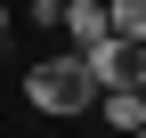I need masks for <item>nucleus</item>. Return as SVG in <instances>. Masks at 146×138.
I'll return each mask as SVG.
<instances>
[{
  "label": "nucleus",
  "instance_id": "8",
  "mask_svg": "<svg viewBox=\"0 0 146 138\" xmlns=\"http://www.w3.org/2000/svg\"><path fill=\"white\" fill-rule=\"evenodd\" d=\"M8 8H25V0H8Z\"/></svg>",
  "mask_w": 146,
  "mask_h": 138
},
{
  "label": "nucleus",
  "instance_id": "5",
  "mask_svg": "<svg viewBox=\"0 0 146 138\" xmlns=\"http://www.w3.org/2000/svg\"><path fill=\"white\" fill-rule=\"evenodd\" d=\"M25 16H33V25H57V16H65V0H25Z\"/></svg>",
  "mask_w": 146,
  "mask_h": 138
},
{
  "label": "nucleus",
  "instance_id": "2",
  "mask_svg": "<svg viewBox=\"0 0 146 138\" xmlns=\"http://www.w3.org/2000/svg\"><path fill=\"white\" fill-rule=\"evenodd\" d=\"M57 25H65V41H73V49H98V41H106V0H65Z\"/></svg>",
  "mask_w": 146,
  "mask_h": 138
},
{
  "label": "nucleus",
  "instance_id": "3",
  "mask_svg": "<svg viewBox=\"0 0 146 138\" xmlns=\"http://www.w3.org/2000/svg\"><path fill=\"white\" fill-rule=\"evenodd\" d=\"M89 114H106V130L130 138V130L146 122V90H98V106H89Z\"/></svg>",
  "mask_w": 146,
  "mask_h": 138
},
{
  "label": "nucleus",
  "instance_id": "1",
  "mask_svg": "<svg viewBox=\"0 0 146 138\" xmlns=\"http://www.w3.org/2000/svg\"><path fill=\"white\" fill-rule=\"evenodd\" d=\"M25 98H33L41 114H89V106H98V81H89V65L65 49V57H41V65L25 73Z\"/></svg>",
  "mask_w": 146,
  "mask_h": 138
},
{
  "label": "nucleus",
  "instance_id": "4",
  "mask_svg": "<svg viewBox=\"0 0 146 138\" xmlns=\"http://www.w3.org/2000/svg\"><path fill=\"white\" fill-rule=\"evenodd\" d=\"M106 33L130 41V49H146V0H106Z\"/></svg>",
  "mask_w": 146,
  "mask_h": 138
},
{
  "label": "nucleus",
  "instance_id": "7",
  "mask_svg": "<svg viewBox=\"0 0 146 138\" xmlns=\"http://www.w3.org/2000/svg\"><path fill=\"white\" fill-rule=\"evenodd\" d=\"M130 138H146V122H138V130H130Z\"/></svg>",
  "mask_w": 146,
  "mask_h": 138
},
{
  "label": "nucleus",
  "instance_id": "6",
  "mask_svg": "<svg viewBox=\"0 0 146 138\" xmlns=\"http://www.w3.org/2000/svg\"><path fill=\"white\" fill-rule=\"evenodd\" d=\"M0 33H8V0H0Z\"/></svg>",
  "mask_w": 146,
  "mask_h": 138
}]
</instances>
